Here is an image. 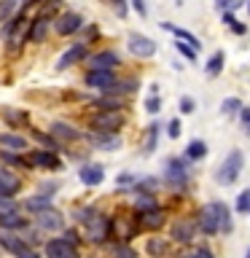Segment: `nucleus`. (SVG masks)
<instances>
[{"label":"nucleus","instance_id":"obj_1","mask_svg":"<svg viewBox=\"0 0 250 258\" xmlns=\"http://www.w3.org/2000/svg\"><path fill=\"white\" fill-rule=\"evenodd\" d=\"M242 167H245V156H242V151L239 148L229 151V153H226V159L221 161V167H218L215 180L221 185H234L239 180V175H242Z\"/></svg>","mask_w":250,"mask_h":258},{"label":"nucleus","instance_id":"obj_2","mask_svg":"<svg viewBox=\"0 0 250 258\" xmlns=\"http://www.w3.org/2000/svg\"><path fill=\"white\" fill-rule=\"evenodd\" d=\"M164 183L172 191H183L189 185V159L185 156H169L164 161Z\"/></svg>","mask_w":250,"mask_h":258},{"label":"nucleus","instance_id":"obj_3","mask_svg":"<svg viewBox=\"0 0 250 258\" xmlns=\"http://www.w3.org/2000/svg\"><path fill=\"white\" fill-rule=\"evenodd\" d=\"M218 210H221V199H213V202H207V205L197 213V229L205 234V237H215V234H221Z\"/></svg>","mask_w":250,"mask_h":258},{"label":"nucleus","instance_id":"obj_4","mask_svg":"<svg viewBox=\"0 0 250 258\" xmlns=\"http://www.w3.org/2000/svg\"><path fill=\"white\" fill-rule=\"evenodd\" d=\"M84 237L89 242H94V245H105L108 237H110V218L97 210V215L92 218V221L84 223Z\"/></svg>","mask_w":250,"mask_h":258},{"label":"nucleus","instance_id":"obj_5","mask_svg":"<svg viewBox=\"0 0 250 258\" xmlns=\"http://www.w3.org/2000/svg\"><path fill=\"white\" fill-rule=\"evenodd\" d=\"M89 126H92L97 135H116L118 129L124 126V116H121V110H116V113L100 110V113H94V116H92Z\"/></svg>","mask_w":250,"mask_h":258},{"label":"nucleus","instance_id":"obj_6","mask_svg":"<svg viewBox=\"0 0 250 258\" xmlns=\"http://www.w3.org/2000/svg\"><path fill=\"white\" fill-rule=\"evenodd\" d=\"M127 48H129V54H135L137 59H151L153 54H156V40L148 38V35H140V32H129V38H127Z\"/></svg>","mask_w":250,"mask_h":258},{"label":"nucleus","instance_id":"obj_7","mask_svg":"<svg viewBox=\"0 0 250 258\" xmlns=\"http://www.w3.org/2000/svg\"><path fill=\"white\" fill-rule=\"evenodd\" d=\"M197 234H199V229H197V221H194V218H177L172 223V229H169V237H172L177 245H191Z\"/></svg>","mask_w":250,"mask_h":258},{"label":"nucleus","instance_id":"obj_8","mask_svg":"<svg viewBox=\"0 0 250 258\" xmlns=\"http://www.w3.org/2000/svg\"><path fill=\"white\" fill-rule=\"evenodd\" d=\"M35 229L38 231H65V213H59L56 207L43 210V213L35 215Z\"/></svg>","mask_w":250,"mask_h":258},{"label":"nucleus","instance_id":"obj_9","mask_svg":"<svg viewBox=\"0 0 250 258\" xmlns=\"http://www.w3.org/2000/svg\"><path fill=\"white\" fill-rule=\"evenodd\" d=\"M84 84L89 89H97L102 94H110V89L116 86V73H108V70H89Z\"/></svg>","mask_w":250,"mask_h":258},{"label":"nucleus","instance_id":"obj_10","mask_svg":"<svg viewBox=\"0 0 250 258\" xmlns=\"http://www.w3.org/2000/svg\"><path fill=\"white\" fill-rule=\"evenodd\" d=\"M121 64V56L116 51H110V48H105V51H97L89 56V70H108L113 73Z\"/></svg>","mask_w":250,"mask_h":258},{"label":"nucleus","instance_id":"obj_11","mask_svg":"<svg viewBox=\"0 0 250 258\" xmlns=\"http://www.w3.org/2000/svg\"><path fill=\"white\" fill-rule=\"evenodd\" d=\"M43 253H46V258H81L78 255V247H73L70 242H65L62 237L48 239L46 245H43Z\"/></svg>","mask_w":250,"mask_h":258},{"label":"nucleus","instance_id":"obj_12","mask_svg":"<svg viewBox=\"0 0 250 258\" xmlns=\"http://www.w3.org/2000/svg\"><path fill=\"white\" fill-rule=\"evenodd\" d=\"M81 27H84V16L76 14V11H65L56 16L54 22V30L59 32V35H73V32H78Z\"/></svg>","mask_w":250,"mask_h":258},{"label":"nucleus","instance_id":"obj_13","mask_svg":"<svg viewBox=\"0 0 250 258\" xmlns=\"http://www.w3.org/2000/svg\"><path fill=\"white\" fill-rule=\"evenodd\" d=\"M19 191H22V177H19V175H14L8 167L0 164V197L14 199Z\"/></svg>","mask_w":250,"mask_h":258},{"label":"nucleus","instance_id":"obj_14","mask_svg":"<svg viewBox=\"0 0 250 258\" xmlns=\"http://www.w3.org/2000/svg\"><path fill=\"white\" fill-rule=\"evenodd\" d=\"M24 167H46V169H56L59 167V159H56L54 151H30L24 156Z\"/></svg>","mask_w":250,"mask_h":258},{"label":"nucleus","instance_id":"obj_15","mask_svg":"<svg viewBox=\"0 0 250 258\" xmlns=\"http://www.w3.org/2000/svg\"><path fill=\"white\" fill-rule=\"evenodd\" d=\"M86 54H89L86 43H73L68 51H65L59 59H56V70H68V68H73V64L84 62V59H86Z\"/></svg>","mask_w":250,"mask_h":258},{"label":"nucleus","instance_id":"obj_16","mask_svg":"<svg viewBox=\"0 0 250 258\" xmlns=\"http://www.w3.org/2000/svg\"><path fill=\"white\" fill-rule=\"evenodd\" d=\"M137 223H140V229H148V231H159L161 226H164V210H151V213H135Z\"/></svg>","mask_w":250,"mask_h":258},{"label":"nucleus","instance_id":"obj_17","mask_svg":"<svg viewBox=\"0 0 250 258\" xmlns=\"http://www.w3.org/2000/svg\"><path fill=\"white\" fill-rule=\"evenodd\" d=\"M51 137H54L56 143H59V140H62V143H73V140H81L84 135H81L73 124H65V121H54V124H51Z\"/></svg>","mask_w":250,"mask_h":258},{"label":"nucleus","instance_id":"obj_18","mask_svg":"<svg viewBox=\"0 0 250 258\" xmlns=\"http://www.w3.org/2000/svg\"><path fill=\"white\" fill-rule=\"evenodd\" d=\"M78 177H81V183L84 185H100L102 180H105V169H102V164H84L81 167V172H78Z\"/></svg>","mask_w":250,"mask_h":258},{"label":"nucleus","instance_id":"obj_19","mask_svg":"<svg viewBox=\"0 0 250 258\" xmlns=\"http://www.w3.org/2000/svg\"><path fill=\"white\" fill-rule=\"evenodd\" d=\"M24 229H27V218L22 215V210L0 215V231H24Z\"/></svg>","mask_w":250,"mask_h":258},{"label":"nucleus","instance_id":"obj_20","mask_svg":"<svg viewBox=\"0 0 250 258\" xmlns=\"http://www.w3.org/2000/svg\"><path fill=\"white\" fill-rule=\"evenodd\" d=\"M161 27H164L167 32H172V35H175L177 40H183V43H189L191 48H197V51H199V48H202V43H199V38L194 35V32H189V30H183V27H175V24H169V22H164V24H161Z\"/></svg>","mask_w":250,"mask_h":258},{"label":"nucleus","instance_id":"obj_21","mask_svg":"<svg viewBox=\"0 0 250 258\" xmlns=\"http://www.w3.org/2000/svg\"><path fill=\"white\" fill-rule=\"evenodd\" d=\"M145 253L151 258H167L169 255V242L164 237H151L145 242Z\"/></svg>","mask_w":250,"mask_h":258},{"label":"nucleus","instance_id":"obj_22","mask_svg":"<svg viewBox=\"0 0 250 258\" xmlns=\"http://www.w3.org/2000/svg\"><path fill=\"white\" fill-rule=\"evenodd\" d=\"M135 210L137 213H151V210H159V202L153 197V191H135Z\"/></svg>","mask_w":250,"mask_h":258},{"label":"nucleus","instance_id":"obj_23","mask_svg":"<svg viewBox=\"0 0 250 258\" xmlns=\"http://www.w3.org/2000/svg\"><path fill=\"white\" fill-rule=\"evenodd\" d=\"M27 213H32V215H38V213H43V210H51L54 205H51V199L48 197H40V194H35V197H30V199H24V205H22Z\"/></svg>","mask_w":250,"mask_h":258},{"label":"nucleus","instance_id":"obj_24","mask_svg":"<svg viewBox=\"0 0 250 258\" xmlns=\"http://www.w3.org/2000/svg\"><path fill=\"white\" fill-rule=\"evenodd\" d=\"M121 105H124V100L118 94H102L100 100H94V108H100L105 113H116V110H121Z\"/></svg>","mask_w":250,"mask_h":258},{"label":"nucleus","instance_id":"obj_25","mask_svg":"<svg viewBox=\"0 0 250 258\" xmlns=\"http://www.w3.org/2000/svg\"><path fill=\"white\" fill-rule=\"evenodd\" d=\"M92 143L97 145V148H102V151H116L121 148V137L118 135H92Z\"/></svg>","mask_w":250,"mask_h":258},{"label":"nucleus","instance_id":"obj_26","mask_svg":"<svg viewBox=\"0 0 250 258\" xmlns=\"http://www.w3.org/2000/svg\"><path fill=\"white\" fill-rule=\"evenodd\" d=\"M223 64H226V54L223 51H213V54H210V59H207V64H205V73L210 78H215V76H221Z\"/></svg>","mask_w":250,"mask_h":258},{"label":"nucleus","instance_id":"obj_27","mask_svg":"<svg viewBox=\"0 0 250 258\" xmlns=\"http://www.w3.org/2000/svg\"><path fill=\"white\" fill-rule=\"evenodd\" d=\"M0 145L8 151H27V140H24L22 135H11V132L0 135Z\"/></svg>","mask_w":250,"mask_h":258},{"label":"nucleus","instance_id":"obj_28","mask_svg":"<svg viewBox=\"0 0 250 258\" xmlns=\"http://www.w3.org/2000/svg\"><path fill=\"white\" fill-rule=\"evenodd\" d=\"M189 161H199L207 156V143L205 140H191L189 145H185V153H183Z\"/></svg>","mask_w":250,"mask_h":258},{"label":"nucleus","instance_id":"obj_29","mask_svg":"<svg viewBox=\"0 0 250 258\" xmlns=\"http://www.w3.org/2000/svg\"><path fill=\"white\" fill-rule=\"evenodd\" d=\"M159 132H161V124H153L148 126V132H145V145H143V153L145 156H151L153 151H156V140H159Z\"/></svg>","mask_w":250,"mask_h":258},{"label":"nucleus","instance_id":"obj_30","mask_svg":"<svg viewBox=\"0 0 250 258\" xmlns=\"http://www.w3.org/2000/svg\"><path fill=\"white\" fill-rule=\"evenodd\" d=\"M27 38L32 40V43H40V40L46 38V16H38V19H32V22H30Z\"/></svg>","mask_w":250,"mask_h":258},{"label":"nucleus","instance_id":"obj_31","mask_svg":"<svg viewBox=\"0 0 250 258\" xmlns=\"http://www.w3.org/2000/svg\"><path fill=\"white\" fill-rule=\"evenodd\" d=\"M108 253L113 258H137V250L129 245V242H113V245L108 247Z\"/></svg>","mask_w":250,"mask_h":258},{"label":"nucleus","instance_id":"obj_32","mask_svg":"<svg viewBox=\"0 0 250 258\" xmlns=\"http://www.w3.org/2000/svg\"><path fill=\"white\" fill-rule=\"evenodd\" d=\"M137 89H140V81L137 78H124V81H116V86L110 89V94H135Z\"/></svg>","mask_w":250,"mask_h":258},{"label":"nucleus","instance_id":"obj_33","mask_svg":"<svg viewBox=\"0 0 250 258\" xmlns=\"http://www.w3.org/2000/svg\"><path fill=\"white\" fill-rule=\"evenodd\" d=\"M218 221H221V234H231L234 231V221H231V210L226 202H221V210H218Z\"/></svg>","mask_w":250,"mask_h":258},{"label":"nucleus","instance_id":"obj_34","mask_svg":"<svg viewBox=\"0 0 250 258\" xmlns=\"http://www.w3.org/2000/svg\"><path fill=\"white\" fill-rule=\"evenodd\" d=\"M221 22L226 24V27H231V32H234V35H245V32H247V24H242V22L237 19V16H234V14H229V11H226V14H221Z\"/></svg>","mask_w":250,"mask_h":258},{"label":"nucleus","instance_id":"obj_35","mask_svg":"<svg viewBox=\"0 0 250 258\" xmlns=\"http://www.w3.org/2000/svg\"><path fill=\"white\" fill-rule=\"evenodd\" d=\"M242 108H245V105H242L239 97H226V100L221 102V113H223V116H239Z\"/></svg>","mask_w":250,"mask_h":258},{"label":"nucleus","instance_id":"obj_36","mask_svg":"<svg viewBox=\"0 0 250 258\" xmlns=\"http://www.w3.org/2000/svg\"><path fill=\"white\" fill-rule=\"evenodd\" d=\"M175 258H215V255H213V250H210V247L199 245V247H185L183 253H177Z\"/></svg>","mask_w":250,"mask_h":258},{"label":"nucleus","instance_id":"obj_37","mask_svg":"<svg viewBox=\"0 0 250 258\" xmlns=\"http://www.w3.org/2000/svg\"><path fill=\"white\" fill-rule=\"evenodd\" d=\"M70 215H73V221H76V223L84 226L86 221H92V218L97 215V207H92V205H86V207H76Z\"/></svg>","mask_w":250,"mask_h":258},{"label":"nucleus","instance_id":"obj_38","mask_svg":"<svg viewBox=\"0 0 250 258\" xmlns=\"http://www.w3.org/2000/svg\"><path fill=\"white\" fill-rule=\"evenodd\" d=\"M245 3H247V0H215V8H218L221 14H226V11H229V14H234L237 8H242Z\"/></svg>","mask_w":250,"mask_h":258},{"label":"nucleus","instance_id":"obj_39","mask_svg":"<svg viewBox=\"0 0 250 258\" xmlns=\"http://www.w3.org/2000/svg\"><path fill=\"white\" fill-rule=\"evenodd\" d=\"M237 213L239 215H250V188H245L237 197Z\"/></svg>","mask_w":250,"mask_h":258},{"label":"nucleus","instance_id":"obj_40","mask_svg":"<svg viewBox=\"0 0 250 258\" xmlns=\"http://www.w3.org/2000/svg\"><path fill=\"white\" fill-rule=\"evenodd\" d=\"M175 48H177V54H180L183 59H189V62L197 59V48H191L189 43H183V40H175Z\"/></svg>","mask_w":250,"mask_h":258},{"label":"nucleus","instance_id":"obj_41","mask_svg":"<svg viewBox=\"0 0 250 258\" xmlns=\"http://www.w3.org/2000/svg\"><path fill=\"white\" fill-rule=\"evenodd\" d=\"M32 137H35V140H38L40 145H46L48 151H54V153L59 151V143H56L54 137H48V135H43V132H32Z\"/></svg>","mask_w":250,"mask_h":258},{"label":"nucleus","instance_id":"obj_42","mask_svg":"<svg viewBox=\"0 0 250 258\" xmlns=\"http://www.w3.org/2000/svg\"><path fill=\"white\" fill-rule=\"evenodd\" d=\"M19 205H16V199H8V197H0V215L6 213H19Z\"/></svg>","mask_w":250,"mask_h":258},{"label":"nucleus","instance_id":"obj_43","mask_svg":"<svg viewBox=\"0 0 250 258\" xmlns=\"http://www.w3.org/2000/svg\"><path fill=\"white\" fill-rule=\"evenodd\" d=\"M177 108H180V113H183V116H189V113H194V110H197V102H194V97H189V94H185V97H180V102H177Z\"/></svg>","mask_w":250,"mask_h":258},{"label":"nucleus","instance_id":"obj_44","mask_svg":"<svg viewBox=\"0 0 250 258\" xmlns=\"http://www.w3.org/2000/svg\"><path fill=\"white\" fill-rule=\"evenodd\" d=\"M145 110H148V113H159L161 110V97L159 94H148V100H145Z\"/></svg>","mask_w":250,"mask_h":258},{"label":"nucleus","instance_id":"obj_45","mask_svg":"<svg viewBox=\"0 0 250 258\" xmlns=\"http://www.w3.org/2000/svg\"><path fill=\"white\" fill-rule=\"evenodd\" d=\"M56 188H59V183H56V180H54V183H40V185H38V194H40V197H48V199H51Z\"/></svg>","mask_w":250,"mask_h":258},{"label":"nucleus","instance_id":"obj_46","mask_svg":"<svg viewBox=\"0 0 250 258\" xmlns=\"http://www.w3.org/2000/svg\"><path fill=\"white\" fill-rule=\"evenodd\" d=\"M137 183V177L132 175V172H121L118 177H116V185L118 188H124V185H135Z\"/></svg>","mask_w":250,"mask_h":258},{"label":"nucleus","instance_id":"obj_47","mask_svg":"<svg viewBox=\"0 0 250 258\" xmlns=\"http://www.w3.org/2000/svg\"><path fill=\"white\" fill-rule=\"evenodd\" d=\"M62 239H65V242H70L73 247H78V242H81V237H78V231H76V229H65V231H62Z\"/></svg>","mask_w":250,"mask_h":258},{"label":"nucleus","instance_id":"obj_48","mask_svg":"<svg viewBox=\"0 0 250 258\" xmlns=\"http://www.w3.org/2000/svg\"><path fill=\"white\" fill-rule=\"evenodd\" d=\"M239 124H242V132L250 135V108H242L239 110Z\"/></svg>","mask_w":250,"mask_h":258},{"label":"nucleus","instance_id":"obj_49","mask_svg":"<svg viewBox=\"0 0 250 258\" xmlns=\"http://www.w3.org/2000/svg\"><path fill=\"white\" fill-rule=\"evenodd\" d=\"M167 135L172 137V140H177V137H180V118H172L167 124Z\"/></svg>","mask_w":250,"mask_h":258},{"label":"nucleus","instance_id":"obj_50","mask_svg":"<svg viewBox=\"0 0 250 258\" xmlns=\"http://www.w3.org/2000/svg\"><path fill=\"white\" fill-rule=\"evenodd\" d=\"M11 8H14V0H3V3H0V22H6V19H8Z\"/></svg>","mask_w":250,"mask_h":258},{"label":"nucleus","instance_id":"obj_51","mask_svg":"<svg viewBox=\"0 0 250 258\" xmlns=\"http://www.w3.org/2000/svg\"><path fill=\"white\" fill-rule=\"evenodd\" d=\"M110 6L116 8V14L121 16V19H124V16H127V11H129V8H127V0H110Z\"/></svg>","mask_w":250,"mask_h":258},{"label":"nucleus","instance_id":"obj_52","mask_svg":"<svg viewBox=\"0 0 250 258\" xmlns=\"http://www.w3.org/2000/svg\"><path fill=\"white\" fill-rule=\"evenodd\" d=\"M132 8L140 16H148V6H145V0H132Z\"/></svg>","mask_w":250,"mask_h":258},{"label":"nucleus","instance_id":"obj_53","mask_svg":"<svg viewBox=\"0 0 250 258\" xmlns=\"http://www.w3.org/2000/svg\"><path fill=\"white\" fill-rule=\"evenodd\" d=\"M245 258H250V247H247V253H245Z\"/></svg>","mask_w":250,"mask_h":258},{"label":"nucleus","instance_id":"obj_54","mask_svg":"<svg viewBox=\"0 0 250 258\" xmlns=\"http://www.w3.org/2000/svg\"><path fill=\"white\" fill-rule=\"evenodd\" d=\"M247 11H250V0H247Z\"/></svg>","mask_w":250,"mask_h":258}]
</instances>
